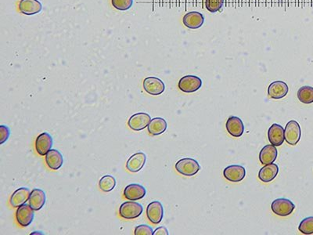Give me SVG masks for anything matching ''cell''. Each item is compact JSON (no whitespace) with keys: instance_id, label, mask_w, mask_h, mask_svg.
<instances>
[{"instance_id":"cell-1","label":"cell","mask_w":313,"mask_h":235,"mask_svg":"<svg viewBox=\"0 0 313 235\" xmlns=\"http://www.w3.org/2000/svg\"><path fill=\"white\" fill-rule=\"evenodd\" d=\"M175 170L182 175L193 176L200 171V166L194 158H185L176 162Z\"/></svg>"},{"instance_id":"cell-2","label":"cell","mask_w":313,"mask_h":235,"mask_svg":"<svg viewBox=\"0 0 313 235\" xmlns=\"http://www.w3.org/2000/svg\"><path fill=\"white\" fill-rule=\"evenodd\" d=\"M143 208L142 205L137 202L129 201L121 204L119 208V214L125 220H133L138 218L142 213Z\"/></svg>"},{"instance_id":"cell-3","label":"cell","mask_w":313,"mask_h":235,"mask_svg":"<svg viewBox=\"0 0 313 235\" xmlns=\"http://www.w3.org/2000/svg\"><path fill=\"white\" fill-rule=\"evenodd\" d=\"M178 87L183 93H194L201 88L202 80L196 75H186L179 80Z\"/></svg>"},{"instance_id":"cell-4","label":"cell","mask_w":313,"mask_h":235,"mask_svg":"<svg viewBox=\"0 0 313 235\" xmlns=\"http://www.w3.org/2000/svg\"><path fill=\"white\" fill-rule=\"evenodd\" d=\"M302 136V130L298 121L291 120L288 121L285 129V141L291 146H294L299 142Z\"/></svg>"},{"instance_id":"cell-5","label":"cell","mask_w":313,"mask_h":235,"mask_svg":"<svg viewBox=\"0 0 313 235\" xmlns=\"http://www.w3.org/2000/svg\"><path fill=\"white\" fill-rule=\"evenodd\" d=\"M295 208V205L286 199H277L273 201L271 209L276 215L280 216H287L292 213Z\"/></svg>"},{"instance_id":"cell-6","label":"cell","mask_w":313,"mask_h":235,"mask_svg":"<svg viewBox=\"0 0 313 235\" xmlns=\"http://www.w3.org/2000/svg\"><path fill=\"white\" fill-rule=\"evenodd\" d=\"M34 211L35 210L30 206V205L26 204V203L18 207L16 212V220L18 224L23 228H26L30 225L35 217Z\"/></svg>"},{"instance_id":"cell-7","label":"cell","mask_w":313,"mask_h":235,"mask_svg":"<svg viewBox=\"0 0 313 235\" xmlns=\"http://www.w3.org/2000/svg\"><path fill=\"white\" fill-rule=\"evenodd\" d=\"M143 89L148 94L159 96L166 90V85L162 80L156 77H147L142 83Z\"/></svg>"},{"instance_id":"cell-8","label":"cell","mask_w":313,"mask_h":235,"mask_svg":"<svg viewBox=\"0 0 313 235\" xmlns=\"http://www.w3.org/2000/svg\"><path fill=\"white\" fill-rule=\"evenodd\" d=\"M150 121H151V118L150 115L144 112H139L131 116L128 121V125L134 131H141L147 127Z\"/></svg>"},{"instance_id":"cell-9","label":"cell","mask_w":313,"mask_h":235,"mask_svg":"<svg viewBox=\"0 0 313 235\" xmlns=\"http://www.w3.org/2000/svg\"><path fill=\"white\" fill-rule=\"evenodd\" d=\"M223 176L229 181L232 183H238V182L242 181L245 177L246 170L244 166H240V165H232L226 168L223 171Z\"/></svg>"},{"instance_id":"cell-10","label":"cell","mask_w":313,"mask_h":235,"mask_svg":"<svg viewBox=\"0 0 313 235\" xmlns=\"http://www.w3.org/2000/svg\"><path fill=\"white\" fill-rule=\"evenodd\" d=\"M146 216L152 224H158L163 220L164 208L162 203L154 201L146 207Z\"/></svg>"},{"instance_id":"cell-11","label":"cell","mask_w":313,"mask_h":235,"mask_svg":"<svg viewBox=\"0 0 313 235\" xmlns=\"http://www.w3.org/2000/svg\"><path fill=\"white\" fill-rule=\"evenodd\" d=\"M54 145L53 137L48 133H42L37 137L35 141V149L38 154L42 156L46 154L52 149Z\"/></svg>"},{"instance_id":"cell-12","label":"cell","mask_w":313,"mask_h":235,"mask_svg":"<svg viewBox=\"0 0 313 235\" xmlns=\"http://www.w3.org/2000/svg\"><path fill=\"white\" fill-rule=\"evenodd\" d=\"M268 138L273 146H281L285 141V129L282 125L273 124L268 130Z\"/></svg>"},{"instance_id":"cell-13","label":"cell","mask_w":313,"mask_h":235,"mask_svg":"<svg viewBox=\"0 0 313 235\" xmlns=\"http://www.w3.org/2000/svg\"><path fill=\"white\" fill-rule=\"evenodd\" d=\"M146 195V190L138 183H132L124 190V196L129 201H138L143 199Z\"/></svg>"},{"instance_id":"cell-14","label":"cell","mask_w":313,"mask_h":235,"mask_svg":"<svg viewBox=\"0 0 313 235\" xmlns=\"http://www.w3.org/2000/svg\"><path fill=\"white\" fill-rule=\"evenodd\" d=\"M226 127L229 135L236 138L241 137L244 132V125L242 120L236 116H231L227 119Z\"/></svg>"},{"instance_id":"cell-15","label":"cell","mask_w":313,"mask_h":235,"mask_svg":"<svg viewBox=\"0 0 313 235\" xmlns=\"http://www.w3.org/2000/svg\"><path fill=\"white\" fill-rule=\"evenodd\" d=\"M288 86L283 81H275L269 86L268 94L271 98L280 100L284 98L288 93Z\"/></svg>"},{"instance_id":"cell-16","label":"cell","mask_w":313,"mask_h":235,"mask_svg":"<svg viewBox=\"0 0 313 235\" xmlns=\"http://www.w3.org/2000/svg\"><path fill=\"white\" fill-rule=\"evenodd\" d=\"M183 25L190 29H198L204 25V17L199 12H189L183 18Z\"/></svg>"},{"instance_id":"cell-17","label":"cell","mask_w":313,"mask_h":235,"mask_svg":"<svg viewBox=\"0 0 313 235\" xmlns=\"http://www.w3.org/2000/svg\"><path fill=\"white\" fill-rule=\"evenodd\" d=\"M146 162V155L143 152L133 154L126 162V169L130 173H138L142 170Z\"/></svg>"},{"instance_id":"cell-18","label":"cell","mask_w":313,"mask_h":235,"mask_svg":"<svg viewBox=\"0 0 313 235\" xmlns=\"http://www.w3.org/2000/svg\"><path fill=\"white\" fill-rule=\"evenodd\" d=\"M19 10L25 15H34L40 13L42 5L39 0H21Z\"/></svg>"},{"instance_id":"cell-19","label":"cell","mask_w":313,"mask_h":235,"mask_svg":"<svg viewBox=\"0 0 313 235\" xmlns=\"http://www.w3.org/2000/svg\"><path fill=\"white\" fill-rule=\"evenodd\" d=\"M29 205L35 211H39L44 207L46 202V193L41 189L35 188L31 191L29 198Z\"/></svg>"},{"instance_id":"cell-20","label":"cell","mask_w":313,"mask_h":235,"mask_svg":"<svg viewBox=\"0 0 313 235\" xmlns=\"http://www.w3.org/2000/svg\"><path fill=\"white\" fill-rule=\"evenodd\" d=\"M31 191L27 187H21L13 193L10 199V203L12 206L18 208L25 204L29 200Z\"/></svg>"},{"instance_id":"cell-21","label":"cell","mask_w":313,"mask_h":235,"mask_svg":"<svg viewBox=\"0 0 313 235\" xmlns=\"http://www.w3.org/2000/svg\"><path fill=\"white\" fill-rule=\"evenodd\" d=\"M278 151L276 146L273 145H266L261 149L259 153V161L261 164L269 165L273 163L277 159Z\"/></svg>"},{"instance_id":"cell-22","label":"cell","mask_w":313,"mask_h":235,"mask_svg":"<svg viewBox=\"0 0 313 235\" xmlns=\"http://www.w3.org/2000/svg\"><path fill=\"white\" fill-rule=\"evenodd\" d=\"M279 174V167L277 164L271 163V164L265 165L261 168L258 173V178L261 181L264 183H269L273 181L275 178Z\"/></svg>"},{"instance_id":"cell-23","label":"cell","mask_w":313,"mask_h":235,"mask_svg":"<svg viewBox=\"0 0 313 235\" xmlns=\"http://www.w3.org/2000/svg\"><path fill=\"white\" fill-rule=\"evenodd\" d=\"M46 162L50 170H59L63 166V155L59 150H56V149H51L46 154Z\"/></svg>"},{"instance_id":"cell-24","label":"cell","mask_w":313,"mask_h":235,"mask_svg":"<svg viewBox=\"0 0 313 235\" xmlns=\"http://www.w3.org/2000/svg\"><path fill=\"white\" fill-rule=\"evenodd\" d=\"M168 124L166 119L163 118H154L150 121V124L148 125V132L153 136L161 135L165 133L167 129Z\"/></svg>"},{"instance_id":"cell-25","label":"cell","mask_w":313,"mask_h":235,"mask_svg":"<svg viewBox=\"0 0 313 235\" xmlns=\"http://www.w3.org/2000/svg\"><path fill=\"white\" fill-rule=\"evenodd\" d=\"M298 98L303 104L313 103V88L309 86L302 87L298 89Z\"/></svg>"},{"instance_id":"cell-26","label":"cell","mask_w":313,"mask_h":235,"mask_svg":"<svg viewBox=\"0 0 313 235\" xmlns=\"http://www.w3.org/2000/svg\"><path fill=\"white\" fill-rule=\"evenodd\" d=\"M99 186L101 191L104 192H110L113 191L116 186V179L113 176L105 175L100 179Z\"/></svg>"},{"instance_id":"cell-27","label":"cell","mask_w":313,"mask_h":235,"mask_svg":"<svg viewBox=\"0 0 313 235\" xmlns=\"http://www.w3.org/2000/svg\"><path fill=\"white\" fill-rule=\"evenodd\" d=\"M298 230L300 232H302L304 235H313V216L304 219L299 226Z\"/></svg>"},{"instance_id":"cell-28","label":"cell","mask_w":313,"mask_h":235,"mask_svg":"<svg viewBox=\"0 0 313 235\" xmlns=\"http://www.w3.org/2000/svg\"><path fill=\"white\" fill-rule=\"evenodd\" d=\"M224 0H205L206 9L211 13H216L221 10Z\"/></svg>"},{"instance_id":"cell-29","label":"cell","mask_w":313,"mask_h":235,"mask_svg":"<svg viewBox=\"0 0 313 235\" xmlns=\"http://www.w3.org/2000/svg\"><path fill=\"white\" fill-rule=\"evenodd\" d=\"M112 5L114 7L118 10H129L132 7L133 4V0H112Z\"/></svg>"},{"instance_id":"cell-30","label":"cell","mask_w":313,"mask_h":235,"mask_svg":"<svg viewBox=\"0 0 313 235\" xmlns=\"http://www.w3.org/2000/svg\"><path fill=\"white\" fill-rule=\"evenodd\" d=\"M134 234L135 235H154V231L150 226L142 224L135 228Z\"/></svg>"},{"instance_id":"cell-31","label":"cell","mask_w":313,"mask_h":235,"mask_svg":"<svg viewBox=\"0 0 313 235\" xmlns=\"http://www.w3.org/2000/svg\"><path fill=\"white\" fill-rule=\"evenodd\" d=\"M10 136V128L6 125H1L0 126V145H3L6 142Z\"/></svg>"},{"instance_id":"cell-32","label":"cell","mask_w":313,"mask_h":235,"mask_svg":"<svg viewBox=\"0 0 313 235\" xmlns=\"http://www.w3.org/2000/svg\"><path fill=\"white\" fill-rule=\"evenodd\" d=\"M168 230L165 227H160L154 232V235H169Z\"/></svg>"}]
</instances>
